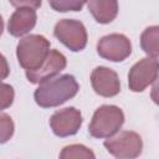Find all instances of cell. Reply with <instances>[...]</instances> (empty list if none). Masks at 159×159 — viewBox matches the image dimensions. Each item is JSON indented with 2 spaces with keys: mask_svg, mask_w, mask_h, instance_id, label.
Returning <instances> with one entry per match:
<instances>
[{
  "mask_svg": "<svg viewBox=\"0 0 159 159\" xmlns=\"http://www.w3.org/2000/svg\"><path fill=\"white\" fill-rule=\"evenodd\" d=\"M97 52L101 57L112 61H124L132 53V43L122 34H111L99 39L97 43Z\"/></svg>",
  "mask_w": 159,
  "mask_h": 159,
  "instance_id": "7",
  "label": "cell"
},
{
  "mask_svg": "<svg viewBox=\"0 0 159 159\" xmlns=\"http://www.w3.org/2000/svg\"><path fill=\"white\" fill-rule=\"evenodd\" d=\"M2 30H4V21H2V17H1V15H0V36H1V34H2Z\"/></svg>",
  "mask_w": 159,
  "mask_h": 159,
  "instance_id": "20",
  "label": "cell"
},
{
  "mask_svg": "<svg viewBox=\"0 0 159 159\" xmlns=\"http://www.w3.org/2000/svg\"><path fill=\"white\" fill-rule=\"evenodd\" d=\"M10 4L15 7H31V9H37L41 6L42 0H9Z\"/></svg>",
  "mask_w": 159,
  "mask_h": 159,
  "instance_id": "18",
  "label": "cell"
},
{
  "mask_svg": "<svg viewBox=\"0 0 159 159\" xmlns=\"http://www.w3.org/2000/svg\"><path fill=\"white\" fill-rule=\"evenodd\" d=\"M14 122L10 116L0 114V144L6 143L14 134Z\"/></svg>",
  "mask_w": 159,
  "mask_h": 159,
  "instance_id": "16",
  "label": "cell"
},
{
  "mask_svg": "<svg viewBox=\"0 0 159 159\" xmlns=\"http://www.w3.org/2000/svg\"><path fill=\"white\" fill-rule=\"evenodd\" d=\"M14 97H15L14 88L7 83L0 82V111L6 109L12 104Z\"/></svg>",
  "mask_w": 159,
  "mask_h": 159,
  "instance_id": "17",
  "label": "cell"
},
{
  "mask_svg": "<svg viewBox=\"0 0 159 159\" xmlns=\"http://www.w3.org/2000/svg\"><path fill=\"white\" fill-rule=\"evenodd\" d=\"M158 76V60L157 57H144L138 61L128 73L129 89L133 92H143L150 86Z\"/></svg>",
  "mask_w": 159,
  "mask_h": 159,
  "instance_id": "6",
  "label": "cell"
},
{
  "mask_svg": "<svg viewBox=\"0 0 159 159\" xmlns=\"http://www.w3.org/2000/svg\"><path fill=\"white\" fill-rule=\"evenodd\" d=\"M158 39H159V27L158 26H150L144 30L140 37V45L143 51L150 56V57H158L159 53V45H158Z\"/></svg>",
  "mask_w": 159,
  "mask_h": 159,
  "instance_id": "13",
  "label": "cell"
},
{
  "mask_svg": "<svg viewBox=\"0 0 159 159\" xmlns=\"http://www.w3.org/2000/svg\"><path fill=\"white\" fill-rule=\"evenodd\" d=\"M67 60L65 55L57 50H51L40 67L36 70H26V77L31 83H42L57 76L62 70H65Z\"/></svg>",
  "mask_w": 159,
  "mask_h": 159,
  "instance_id": "9",
  "label": "cell"
},
{
  "mask_svg": "<svg viewBox=\"0 0 159 159\" xmlns=\"http://www.w3.org/2000/svg\"><path fill=\"white\" fill-rule=\"evenodd\" d=\"M82 114L75 107L56 111L50 118L52 132L61 138L75 135L82 125Z\"/></svg>",
  "mask_w": 159,
  "mask_h": 159,
  "instance_id": "8",
  "label": "cell"
},
{
  "mask_svg": "<svg viewBox=\"0 0 159 159\" xmlns=\"http://www.w3.org/2000/svg\"><path fill=\"white\" fill-rule=\"evenodd\" d=\"M124 123L123 111L117 106L104 104L96 109L88 127L93 138H108L116 134Z\"/></svg>",
  "mask_w": 159,
  "mask_h": 159,
  "instance_id": "3",
  "label": "cell"
},
{
  "mask_svg": "<svg viewBox=\"0 0 159 159\" xmlns=\"http://www.w3.org/2000/svg\"><path fill=\"white\" fill-rule=\"evenodd\" d=\"M37 15L31 7H19L10 17L7 24V31L15 37L24 36L36 25Z\"/></svg>",
  "mask_w": 159,
  "mask_h": 159,
  "instance_id": "11",
  "label": "cell"
},
{
  "mask_svg": "<svg viewBox=\"0 0 159 159\" xmlns=\"http://www.w3.org/2000/svg\"><path fill=\"white\" fill-rule=\"evenodd\" d=\"M80 89L72 75H61L42 82L34 93L35 102L42 108L57 107L73 98Z\"/></svg>",
  "mask_w": 159,
  "mask_h": 159,
  "instance_id": "1",
  "label": "cell"
},
{
  "mask_svg": "<svg viewBox=\"0 0 159 159\" xmlns=\"http://www.w3.org/2000/svg\"><path fill=\"white\" fill-rule=\"evenodd\" d=\"M104 147L109 154L118 159H133L142 154L143 140L140 135L132 130H122L104 140Z\"/></svg>",
  "mask_w": 159,
  "mask_h": 159,
  "instance_id": "4",
  "label": "cell"
},
{
  "mask_svg": "<svg viewBox=\"0 0 159 159\" xmlns=\"http://www.w3.org/2000/svg\"><path fill=\"white\" fill-rule=\"evenodd\" d=\"M53 35L60 42L73 52L82 51L87 45V31L84 25L78 20H60L53 29Z\"/></svg>",
  "mask_w": 159,
  "mask_h": 159,
  "instance_id": "5",
  "label": "cell"
},
{
  "mask_svg": "<svg viewBox=\"0 0 159 159\" xmlns=\"http://www.w3.org/2000/svg\"><path fill=\"white\" fill-rule=\"evenodd\" d=\"M50 51V41L42 35H29L17 43L16 56L25 70H36L45 61Z\"/></svg>",
  "mask_w": 159,
  "mask_h": 159,
  "instance_id": "2",
  "label": "cell"
},
{
  "mask_svg": "<svg viewBox=\"0 0 159 159\" xmlns=\"http://www.w3.org/2000/svg\"><path fill=\"white\" fill-rule=\"evenodd\" d=\"M60 158H62V159H65V158H91V159H93L94 154L92 150H89L84 145L72 144V145H67L63 148L62 153L60 154Z\"/></svg>",
  "mask_w": 159,
  "mask_h": 159,
  "instance_id": "15",
  "label": "cell"
},
{
  "mask_svg": "<svg viewBox=\"0 0 159 159\" xmlns=\"http://www.w3.org/2000/svg\"><path fill=\"white\" fill-rule=\"evenodd\" d=\"M91 83L94 92L102 97H113L120 91L118 75L104 66H98L92 71Z\"/></svg>",
  "mask_w": 159,
  "mask_h": 159,
  "instance_id": "10",
  "label": "cell"
},
{
  "mask_svg": "<svg viewBox=\"0 0 159 159\" xmlns=\"http://www.w3.org/2000/svg\"><path fill=\"white\" fill-rule=\"evenodd\" d=\"M88 10L97 22L109 24L118 14V0H88Z\"/></svg>",
  "mask_w": 159,
  "mask_h": 159,
  "instance_id": "12",
  "label": "cell"
},
{
  "mask_svg": "<svg viewBox=\"0 0 159 159\" xmlns=\"http://www.w3.org/2000/svg\"><path fill=\"white\" fill-rule=\"evenodd\" d=\"M9 73H10V68H9L7 61H6L5 56L0 53V81L5 80L9 76Z\"/></svg>",
  "mask_w": 159,
  "mask_h": 159,
  "instance_id": "19",
  "label": "cell"
},
{
  "mask_svg": "<svg viewBox=\"0 0 159 159\" xmlns=\"http://www.w3.org/2000/svg\"><path fill=\"white\" fill-rule=\"evenodd\" d=\"M87 0H48L50 6L58 12L80 11Z\"/></svg>",
  "mask_w": 159,
  "mask_h": 159,
  "instance_id": "14",
  "label": "cell"
}]
</instances>
